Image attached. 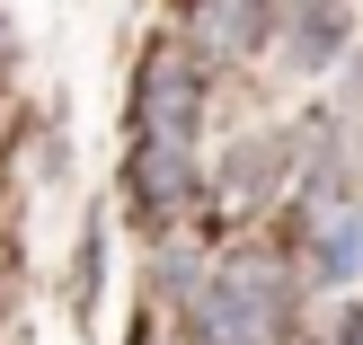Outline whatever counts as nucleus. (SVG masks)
<instances>
[{"instance_id": "obj_1", "label": "nucleus", "mask_w": 363, "mask_h": 345, "mask_svg": "<svg viewBox=\"0 0 363 345\" xmlns=\"http://www.w3.org/2000/svg\"><path fill=\"white\" fill-rule=\"evenodd\" d=\"M284 328V275L266 248H240L204 275V293L186 301V345H275Z\"/></svg>"}, {"instance_id": "obj_2", "label": "nucleus", "mask_w": 363, "mask_h": 345, "mask_svg": "<svg viewBox=\"0 0 363 345\" xmlns=\"http://www.w3.org/2000/svg\"><path fill=\"white\" fill-rule=\"evenodd\" d=\"M195 124H204V71L186 62V53H142L133 71V142H195Z\"/></svg>"}, {"instance_id": "obj_3", "label": "nucleus", "mask_w": 363, "mask_h": 345, "mask_svg": "<svg viewBox=\"0 0 363 345\" xmlns=\"http://www.w3.org/2000/svg\"><path fill=\"white\" fill-rule=\"evenodd\" d=\"M124 186H133V213H142V222H177V213L204 195L195 142H133V151H124Z\"/></svg>"}, {"instance_id": "obj_4", "label": "nucleus", "mask_w": 363, "mask_h": 345, "mask_svg": "<svg viewBox=\"0 0 363 345\" xmlns=\"http://www.w3.org/2000/svg\"><path fill=\"white\" fill-rule=\"evenodd\" d=\"M275 53L293 71L354 62V9H346V0H275Z\"/></svg>"}, {"instance_id": "obj_5", "label": "nucleus", "mask_w": 363, "mask_h": 345, "mask_svg": "<svg viewBox=\"0 0 363 345\" xmlns=\"http://www.w3.org/2000/svg\"><path fill=\"white\" fill-rule=\"evenodd\" d=\"M275 35V0H186V45L204 62H248Z\"/></svg>"}, {"instance_id": "obj_6", "label": "nucleus", "mask_w": 363, "mask_h": 345, "mask_svg": "<svg viewBox=\"0 0 363 345\" xmlns=\"http://www.w3.org/2000/svg\"><path fill=\"white\" fill-rule=\"evenodd\" d=\"M311 275L319 283H354L363 275V195L354 186H319L311 195Z\"/></svg>"}, {"instance_id": "obj_7", "label": "nucleus", "mask_w": 363, "mask_h": 345, "mask_svg": "<svg viewBox=\"0 0 363 345\" xmlns=\"http://www.w3.org/2000/svg\"><path fill=\"white\" fill-rule=\"evenodd\" d=\"M284 177H293V142L266 133V142H240V151L222 159V177H213V186H222L230 204H257V195H275Z\"/></svg>"}, {"instance_id": "obj_8", "label": "nucleus", "mask_w": 363, "mask_h": 345, "mask_svg": "<svg viewBox=\"0 0 363 345\" xmlns=\"http://www.w3.org/2000/svg\"><path fill=\"white\" fill-rule=\"evenodd\" d=\"M328 345H363V310H337V328H328Z\"/></svg>"}]
</instances>
